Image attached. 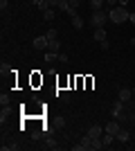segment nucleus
Wrapping results in <instances>:
<instances>
[{"mask_svg": "<svg viewBox=\"0 0 135 151\" xmlns=\"http://www.w3.org/2000/svg\"><path fill=\"white\" fill-rule=\"evenodd\" d=\"M108 18L115 23V25H122V23H126V20L131 18V12L126 9V7H113V9H108Z\"/></svg>", "mask_w": 135, "mask_h": 151, "instance_id": "nucleus-1", "label": "nucleus"}, {"mask_svg": "<svg viewBox=\"0 0 135 151\" xmlns=\"http://www.w3.org/2000/svg\"><path fill=\"white\" fill-rule=\"evenodd\" d=\"M108 20H110V18H108V12H101V9H97V12H92V16H90V25L97 29V27H104L106 23H108Z\"/></svg>", "mask_w": 135, "mask_h": 151, "instance_id": "nucleus-2", "label": "nucleus"}, {"mask_svg": "<svg viewBox=\"0 0 135 151\" xmlns=\"http://www.w3.org/2000/svg\"><path fill=\"white\" fill-rule=\"evenodd\" d=\"M110 115L115 117V120H122V117H126V111H124V101L117 99L115 104H113V108H110Z\"/></svg>", "mask_w": 135, "mask_h": 151, "instance_id": "nucleus-3", "label": "nucleus"}, {"mask_svg": "<svg viewBox=\"0 0 135 151\" xmlns=\"http://www.w3.org/2000/svg\"><path fill=\"white\" fill-rule=\"evenodd\" d=\"M32 45H34V50H47V45H50V41H47V36H36L32 41Z\"/></svg>", "mask_w": 135, "mask_h": 151, "instance_id": "nucleus-4", "label": "nucleus"}, {"mask_svg": "<svg viewBox=\"0 0 135 151\" xmlns=\"http://www.w3.org/2000/svg\"><path fill=\"white\" fill-rule=\"evenodd\" d=\"M131 97H133V88H119L117 99H122L124 104H131Z\"/></svg>", "mask_w": 135, "mask_h": 151, "instance_id": "nucleus-5", "label": "nucleus"}, {"mask_svg": "<svg viewBox=\"0 0 135 151\" xmlns=\"http://www.w3.org/2000/svg\"><path fill=\"white\" fill-rule=\"evenodd\" d=\"M119 129H122V126H119V122H117V120H110L108 124L104 126V131H106V133H113V135H117Z\"/></svg>", "mask_w": 135, "mask_h": 151, "instance_id": "nucleus-6", "label": "nucleus"}, {"mask_svg": "<svg viewBox=\"0 0 135 151\" xmlns=\"http://www.w3.org/2000/svg\"><path fill=\"white\" fill-rule=\"evenodd\" d=\"M86 135H90V138H101V135H104V126H99V124L90 126V129H88V133H86Z\"/></svg>", "mask_w": 135, "mask_h": 151, "instance_id": "nucleus-7", "label": "nucleus"}, {"mask_svg": "<svg viewBox=\"0 0 135 151\" xmlns=\"http://www.w3.org/2000/svg\"><path fill=\"white\" fill-rule=\"evenodd\" d=\"M115 140H117V142H129V140H131V133L126 131V129H119V133L115 135Z\"/></svg>", "mask_w": 135, "mask_h": 151, "instance_id": "nucleus-8", "label": "nucleus"}, {"mask_svg": "<svg viewBox=\"0 0 135 151\" xmlns=\"http://www.w3.org/2000/svg\"><path fill=\"white\" fill-rule=\"evenodd\" d=\"M92 36H95V41H97V43H101V41H106V29H104V27H97Z\"/></svg>", "mask_w": 135, "mask_h": 151, "instance_id": "nucleus-9", "label": "nucleus"}, {"mask_svg": "<svg viewBox=\"0 0 135 151\" xmlns=\"http://www.w3.org/2000/svg\"><path fill=\"white\" fill-rule=\"evenodd\" d=\"M59 59V52H54V50H45V63H54Z\"/></svg>", "mask_w": 135, "mask_h": 151, "instance_id": "nucleus-10", "label": "nucleus"}, {"mask_svg": "<svg viewBox=\"0 0 135 151\" xmlns=\"http://www.w3.org/2000/svg\"><path fill=\"white\" fill-rule=\"evenodd\" d=\"M84 25H86V23H84V18H81L79 14H77V16H72V27H74V29H84Z\"/></svg>", "mask_w": 135, "mask_h": 151, "instance_id": "nucleus-11", "label": "nucleus"}, {"mask_svg": "<svg viewBox=\"0 0 135 151\" xmlns=\"http://www.w3.org/2000/svg\"><path fill=\"white\" fill-rule=\"evenodd\" d=\"M113 140H115V135H113V133H106V131H104V135H101L104 147H110V145H113Z\"/></svg>", "mask_w": 135, "mask_h": 151, "instance_id": "nucleus-12", "label": "nucleus"}, {"mask_svg": "<svg viewBox=\"0 0 135 151\" xmlns=\"http://www.w3.org/2000/svg\"><path fill=\"white\" fill-rule=\"evenodd\" d=\"M47 50H54V52H59V50H61V41H59V38L50 41V45H47Z\"/></svg>", "mask_w": 135, "mask_h": 151, "instance_id": "nucleus-13", "label": "nucleus"}, {"mask_svg": "<svg viewBox=\"0 0 135 151\" xmlns=\"http://www.w3.org/2000/svg\"><path fill=\"white\" fill-rule=\"evenodd\" d=\"M43 20H54V7H50V9L43 12Z\"/></svg>", "mask_w": 135, "mask_h": 151, "instance_id": "nucleus-14", "label": "nucleus"}, {"mask_svg": "<svg viewBox=\"0 0 135 151\" xmlns=\"http://www.w3.org/2000/svg\"><path fill=\"white\" fill-rule=\"evenodd\" d=\"M45 36H47V41H54V38H59V32L52 27V29H47L45 32Z\"/></svg>", "mask_w": 135, "mask_h": 151, "instance_id": "nucleus-15", "label": "nucleus"}, {"mask_svg": "<svg viewBox=\"0 0 135 151\" xmlns=\"http://www.w3.org/2000/svg\"><path fill=\"white\" fill-rule=\"evenodd\" d=\"M106 2V0H90V7H92V12H97V9H101V5Z\"/></svg>", "mask_w": 135, "mask_h": 151, "instance_id": "nucleus-16", "label": "nucleus"}, {"mask_svg": "<svg viewBox=\"0 0 135 151\" xmlns=\"http://www.w3.org/2000/svg\"><path fill=\"white\" fill-rule=\"evenodd\" d=\"M36 7H39L41 12H45V9H50V2L47 0H36Z\"/></svg>", "mask_w": 135, "mask_h": 151, "instance_id": "nucleus-17", "label": "nucleus"}, {"mask_svg": "<svg viewBox=\"0 0 135 151\" xmlns=\"http://www.w3.org/2000/svg\"><path fill=\"white\" fill-rule=\"evenodd\" d=\"M0 104H2V108H7V106H9V95H5V93L0 95Z\"/></svg>", "mask_w": 135, "mask_h": 151, "instance_id": "nucleus-18", "label": "nucleus"}, {"mask_svg": "<svg viewBox=\"0 0 135 151\" xmlns=\"http://www.w3.org/2000/svg\"><path fill=\"white\" fill-rule=\"evenodd\" d=\"M56 95H59V99H61V101H65V104L70 101V95L65 93V90H63V93H56Z\"/></svg>", "mask_w": 135, "mask_h": 151, "instance_id": "nucleus-19", "label": "nucleus"}, {"mask_svg": "<svg viewBox=\"0 0 135 151\" xmlns=\"http://www.w3.org/2000/svg\"><path fill=\"white\" fill-rule=\"evenodd\" d=\"M68 2H70V0H61V2H59V9L65 12V9H68Z\"/></svg>", "mask_w": 135, "mask_h": 151, "instance_id": "nucleus-20", "label": "nucleus"}, {"mask_svg": "<svg viewBox=\"0 0 135 151\" xmlns=\"http://www.w3.org/2000/svg\"><path fill=\"white\" fill-rule=\"evenodd\" d=\"M59 61H61V63H68L70 59H68V54H63V52H59Z\"/></svg>", "mask_w": 135, "mask_h": 151, "instance_id": "nucleus-21", "label": "nucleus"}, {"mask_svg": "<svg viewBox=\"0 0 135 151\" xmlns=\"http://www.w3.org/2000/svg\"><path fill=\"white\" fill-rule=\"evenodd\" d=\"M106 5H108V9H113V7L119 5V0H106Z\"/></svg>", "mask_w": 135, "mask_h": 151, "instance_id": "nucleus-22", "label": "nucleus"}, {"mask_svg": "<svg viewBox=\"0 0 135 151\" xmlns=\"http://www.w3.org/2000/svg\"><path fill=\"white\" fill-rule=\"evenodd\" d=\"M99 47L106 52V50H110V43H108V41H101V43H99Z\"/></svg>", "mask_w": 135, "mask_h": 151, "instance_id": "nucleus-23", "label": "nucleus"}, {"mask_svg": "<svg viewBox=\"0 0 135 151\" xmlns=\"http://www.w3.org/2000/svg\"><path fill=\"white\" fill-rule=\"evenodd\" d=\"M0 72H2V77H5L7 72H9V65H7V63H2V65H0Z\"/></svg>", "mask_w": 135, "mask_h": 151, "instance_id": "nucleus-24", "label": "nucleus"}, {"mask_svg": "<svg viewBox=\"0 0 135 151\" xmlns=\"http://www.w3.org/2000/svg\"><path fill=\"white\" fill-rule=\"evenodd\" d=\"M7 7H9V0H0V9H2V12H5Z\"/></svg>", "mask_w": 135, "mask_h": 151, "instance_id": "nucleus-25", "label": "nucleus"}, {"mask_svg": "<svg viewBox=\"0 0 135 151\" xmlns=\"http://www.w3.org/2000/svg\"><path fill=\"white\" fill-rule=\"evenodd\" d=\"M5 120H7V111H5V108H2V113H0V122L5 124Z\"/></svg>", "mask_w": 135, "mask_h": 151, "instance_id": "nucleus-26", "label": "nucleus"}, {"mask_svg": "<svg viewBox=\"0 0 135 151\" xmlns=\"http://www.w3.org/2000/svg\"><path fill=\"white\" fill-rule=\"evenodd\" d=\"M47 2H50V7H59V2H61V0H47Z\"/></svg>", "mask_w": 135, "mask_h": 151, "instance_id": "nucleus-27", "label": "nucleus"}, {"mask_svg": "<svg viewBox=\"0 0 135 151\" xmlns=\"http://www.w3.org/2000/svg\"><path fill=\"white\" fill-rule=\"evenodd\" d=\"M129 5V0H119V7H126Z\"/></svg>", "mask_w": 135, "mask_h": 151, "instance_id": "nucleus-28", "label": "nucleus"}, {"mask_svg": "<svg viewBox=\"0 0 135 151\" xmlns=\"http://www.w3.org/2000/svg\"><path fill=\"white\" fill-rule=\"evenodd\" d=\"M129 20H131V23H135V12H131V18Z\"/></svg>", "mask_w": 135, "mask_h": 151, "instance_id": "nucleus-29", "label": "nucleus"}, {"mask_svg": "<svg viewBox=\"0 0 135 151\" xmlns=\"http://www.w3.org/2000/svg\"><path fill=\"white\" fill-rule=\"evenodd\" d=\"M131 45H135V36H131Z\"/></svg>", "mask_w": 135, "mask_h": 151, "instance_id": "nucleus-30", "label": "nucleus"}, {"mask_svg": "<svg viewBox=\"0 0 135 151\" xmlns=\"http://www.w3.org/2000/svg\"><path fill=\"white\" fill-rule=\"evenodd\" d=\"M133 95H135V88H133Z\"/></svg>", "mask_w": 135, "mask_h": 151, "instance_id": "nucleus-31", "label": "nucleus"}, {"mask_svg": "<svg viewBox=\"0 0 135 151\" xmlns=\"http://www.w3.org/2000/svg\"><path fill=\"white\" fill-rule=\"evenodd\" d=\"M133 50H135V45H133Z\"/></svg>", "mask_w": 135, "mask_h": 151, "instance_id": "nucleus-32", "label": "nucleus"}]
</instances>
